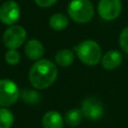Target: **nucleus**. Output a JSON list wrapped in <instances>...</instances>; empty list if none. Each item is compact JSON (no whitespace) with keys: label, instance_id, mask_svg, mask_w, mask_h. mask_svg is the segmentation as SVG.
I'll use <instances>...</instances> for the list:
<instances>
[{"label":"nucleus","instance_id":"nucleus-1","mask_svg":"<svg viewBox=\"0 0 128 128\" xmlns=\"http://www.w3.org/2000/svg\"><path fill=\"white\" fill-rule=\"evenodd\" d=\"M58 70L56 65L48 59L37 60L29 70V81L38 90L51 86L57 78Z\"/></svg>","mask_w":128,"mask_h":128},{"label":"nucleus","instance_id":"nucleus-2","mask_svg":"<svg viewBox=\"0 0 128 128\" xmlns=\"http://www.w3.org/2000/svg\"><path fill=\"white\" fill-rule=\"evenodd\" d=\"M79 60L86 65H96L102 58L100 45L94 40H84L74 47Z\"/></svg>","mask_w":128,"mask_h":128},{"label":"nucleus","instance_id":"nucleus-3","mask_svg":"<svg viewBox=\"0 0 128 128\" xmlns=\"http://www.w3.org/2000/svg\"><path fill=\"white\" fill-rule=\"evenodd\" d=\"M67 11L76 23H87L94 16V8L90 0H71Z\"/></svg>","mask_w":128,"mask_h":128},{"label":"nucleus","instance_id":"nucleus-4","mask_svg":"<svg viewBox=\"0 0 128 128\" xmlns=\"http://www.w3.org/2000/svg\"><path fill=\"white\" fill-rule=\"evenodd\" d=\"M20 90L10 79H0V107H9L17 102Z\"/></svg>","mask_w":128,"mask_h":128},{"label":"nucleus","instance_id":"nucleus-5","mask_svg":"<svg viewBox=\"0 0 128 128\" xmlns=\"http://www.w3.org/2000/svg\"><path fill=\"white\" fill-rule=\"evenodd\" d=\"M26 30L20 25H11L3 33L2 40L9 49L19 48L26 40Z\"/></svg>","mask_w":128,"mask_h":128},{"label":"nucleus","instance_id":"nucleus-6","mask_svg":"<svg viewBox=\"0 0 128 128\" xmlns=\"http://www.w3.org/2000/svg\"><path fill=\"white\" fill-rule=\"evenodd\" d=\"M122 10V4L120 0H99L97 11L99 16L106 21H112L116 19Z\"/></svg>","mask_w":128,"mask_h":128},{"label":"nucleus","instance_id":"nucleus-7","mask_svg":"<svg viewBox=\"0 0 128 128\" xmlns=\"http://www.w3.org/2000/svg\"><path fill=\"white\" fill-rule=\"evenodd\" d=\"M83 116L89 120H97L102 117L104 107L102 102L96 97H88L81 103Z\"/></svg>","mask_w":128,"mask_h":128},{"label":"nucleus","instance_id":"nucleus-8","mask_svg":"<svg viewBox=\"0 0 128 128\" xmlns=\"http://www.w3.org/2000/svg\"><path fill=\"white\" fill-rule=\"evenodd\" d=\"M20 17L19 4L14 0L4 2L0 7V21L6 25H14Z\"/></svg>","mask_w":128,"mask_h":128},{"label":"nucleus","instance_id":"nucleus-9","mask_svg":"<svg viewBox=\"0 0 128 128\" xmlns=\"http://www.w3.org/2000/svg\"><path fill=\"white\" fill-rule=\"evenodd\" d=\"M25 54L30 60H39L44 55L45 49L43 44L37 40V39H31L29 40L25 45Z\"/></svg>","mask_w":128,"mask_h":128},{"label":"nucleus","instance_id":"nucleus-10","mask_svg":"<svg viewBox=\"0 0 128 128\" xmlns=\"http://www.w3.org/2000/svg\"><path fill=\"white\" fill-rule=\"evenodd\" d=\"M122 62V54L117 50H110L101 58V64L106 70L116 69Z\"/></svg>","mask_w":128,"mask_h":128},{"label":"nucleus","instance_id":"nucleus-11","mask_svg":"<svg viewBox=\"0 0 128 128\" xmlns=\"http://www.w3.org/2000/svg\"><path fill=\"white\" fill-rule=\"evenodd\" d=\"M62 115L54 110L46 112L42 117V125L44 128H63Z\"/></svg>","mask_w":128,"mask_h":128},{"label":"nucleus","instance_id":"nucleus-12","mask_svg":"<svg viewBox=\"0 0 128 128\" xmlns=\"http://www.w3.org/2000/svg\"><path fill=\"white\" fill-rule=\"evenodd\" d=\"M69 24L68 17L62 13L53 14L49 19V25L53 30L61 31L64 30Z\"/></svg>","mask_w":128,"mask_h":128},{"label":"nucleus","instance_id":"nucleus-13","mask_svg":"<svg viewBox=\"0 0 128 128\" xmlns=\"http://www.w3.org/2000/svg\"><path fill=\"white\" fill-rule=\"evenodd\" d=\"M74 53L69 49H62L59 50L55 55V61L56 63L61 67H67L70 66L74 61Z\"/></svg>","mask_w":128,"mask_h":128},{"label":"nucleus","instance_id":"nucleus-14","mask_svg":"<svg viewBox=\"0 0 128 128\" xmlns=\"http://www.w3.org/2000/svg\"><path fill=\"white\" fill-rule=\"evenodd\" d=\"M83 118V113L81 109H70L65 113L64 121L71 127H75L80 124Z\"/></svg>","mask_w":128,"mask_h":128},{"label":"nucleus","instance_id":"nucleus-15","mask_svg":"<svg viewBox=\"0 0 128 128\" xmlns=\"http://www.w3.org/2000/svg\"><path fill=\"white\" fill-rule=\"evenodd\" d=\"M14 122V115L13 113L5 108H0V128H11Z\"/></svg>","mask_w":128,"mask_h":128},{"label":"nucleus","instance_id":"nucleus-16","mask_svg":"<svg viewBox=\"0 0 128 128\" xmlns=\"http://www.w3.org/2000/svg\"><path fill=\"white\" fill-rule=\"evenodd\" d=\"M20 97L23 102L27 104H37L40 101V95L36 90L33 89H23L20 91Z\"/></svg>","mask_w":128,"mask_h":128},{"label":"nucleus","instance_id":"nucleus-17","mask_svg":"<svg viewBox=\"0 0 128 128\" xmlns=\"http://www.w3.org/2000/svg\"><path fill=\"white\" fill-rule=\"evenodd\" d=\"M20 53L16 49H9L5 53V61L9 65H17L20 62Z\"/></svg>","mask_w":128,"mask_h":128},{"label":"nucleus","instance_id":"nucleus-18","mask_svg":"<svg viewBox=\"0 0 128 128\" xmlns=\"http://www.w3.org/2000/svg\"><path fill=\"white\" fill-rule=\"evenodd\" d=\"M119 44H120V47L121 49L128 53V27L124 28L119 36Z\"/></svg>","mask_w":128,"mask_h":128},{"label":"nucleus","instance_id":"nucleus-19","mask_svg":"<svg viewBox=\"0 0 128 128\" xmlns=\"http://www.w3.org/2000/svg\"><path fill=\"white\" fill-rule=\"evenodd\" d=\"M58 0H34V2L39 6V7H43V8H47V7H51L53 6Z\"/></svg>","mask_w":128,"mask_h":128}]
</instances>
